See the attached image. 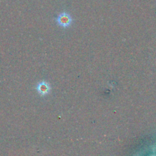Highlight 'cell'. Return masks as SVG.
Instances as JSON below:
<instances>
[{"mask_svg": "<svg viewBox=\"0 0 156 156\" xmlns=\"http://www.w3.org/2000/svg\"><path fill=\"white\" fill-rule=\"evenodd\" d=\"M56 21L58 25L63 27V28H66V27H69L72 24L73 18H72L71 15L67 13V12H62V13L58 15Z\"/></svg>", "mask_w": 156, "mask_h": 156, "instance_id": "6da1fadb", "label": "cell"}, {"mask_svg": "<svg viewBox=\"0 0 156 156\" xmlns=\"http://www.w3.org/2000/svg\"><path fill=\"white\" fill-rule=\"evenodd\" d=\"M36 90L39 93L40 95L46 96L50 91V85H49L48 82L45 81H41L37 85Z\"/></svg>", "mask_w": 156, "mask_h": 156, "instance_id": "7a4b0ae2", "label": "cell"}]
</instances>
